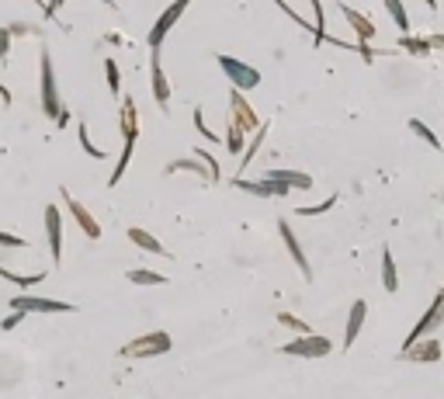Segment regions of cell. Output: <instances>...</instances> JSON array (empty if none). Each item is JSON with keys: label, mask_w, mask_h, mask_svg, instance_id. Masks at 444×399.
I'll return each mask as SVG.
<instances>
[{"label": "cell", "mask_w": 444, "mask_h": 399, "mask_svg": "<svg viewBox=\"0 0 444 399\" xmlns=\"http://www.w3.org/2000/svg\"><path fill=\"white\" fill-rule=\"evenodd\" d=\"M365 316H368V302H365V299H358V302L351 306V316H347V330H344V351L358 341V333H361V326H365Z\"/></svg>", "instance_id": "cell-16"}, {"label": "cell", "mask_w": 444, "mask_h": 399, "mask_svg": "<svg viewBox=\"0 0 444 399\" xmlns=\"http://www.w3.org/2000/svg\"><path fill=\"white\" fill-rule=\"evenodd\" d=\"M105 80H108V90L118 98V94H122V73H118V63H115V59H105Z\"/></svg>", "instance_id": "cell-30"}, {"label": "cell", "mask_w": 444, "mask_h": 399, "mask_svg": "<svg viewBox=\"0 0 444 399\" xmlns=\"http://www.w3.org/2000/svg\"><path fill=\"white\" fill-rule=\"evenodd\" d=\"M177 170H191V174H198L202 181H209L212 185V170L205 160H195V157H184V160H170L167 163V174H177Z\"/></svg>", "instance_id": "cell-19"}, {"label": "cell", "mask_w": 444, "mask_h": 399, "mask_svg": "<svg viewBox=\"0 0 444 399\" xmlns=\"http://www.w3.org/2000/svg\"><path fill=\"white\" fill-rule=\"evenodd\" d=\"M278 323H282V326H288V330H291V333H299V337H306V333H313V330H309V323H306V319L291 316V313H278Z\"/></svg>", "instance_id": "cell-31"}, {"label": "cell", "mask_w": 444, "mask_h": 399, "mask_svg": "<svg viewBox=\"0 0 444 399\" xmlns=\"http://www.w3.org/2000/svg\"><path fill=\"white\" fill-rule=\"evenodd\" d=\"M77 139H80V146H83V153H87V157H94V160H105L108 157L101 146H94V142H91V133H87V125H83V122L77 125Z\"/></svg>", "instance_id": "cell-28"}, {"label": "cell", "mask_w": 444, "mask_h": 399, "mask_svg": "<svg viewBox=\"0 0 444 399\" xmlns=\"http://www.w3.org/2000/svg\"><path fill=\"white\" fill-rule=\"evenodd\" d=\"M219 70L229 77L236 90H254V87H261V73L250 66V63H239L233 56H219Z\"/></svg>", "instance_id": "cell-3"}, {"label": "cell", "mask_w": 444, "mask_h": 399, "mask_svg": "<svg viewBox=\"0 0 444 399\" xmlns=\"http://www.w3.org/2000/svg\"><path fill=\"white\" fill-rule=\"evenodd\" d=\"M406 125H410V129H413V135H420V139H423V142H427L430 150H441V139L434 135V129H427V122H420V118H410Z\"/></svg>", "instance_id": "cell-27"}, {"label": "cell", "mask_w": 444, "mask_h": 399, "mask_svg": "<svg viewBox=\"0 0 444 399\" xmlns=\"http://www.w3.org/2000/svg\"><path fill=\"white\" fill-rule=\"evenodd\" d=\"M63 7H66V0H49V4H46V18H56Z\"/></svg>", "instance_id": "cell-39"}, {"label": "cell", "mask_w": 444, "mask_h": 399, "mask_svg": "<svg viewBox=\"0 0 444 399\" xmlns=\"http://www.w3.org/2000/svg\"><path fill=\"white\" fill-rule=\"evenodd\" d=\"M174 347L170 341V333H163V330H153V333H143V337H135L129 344H122V358H157V354H167Z\"/></svg>", "instance_id": "cell-2"}, {"label": "cell", "mask_w": 444, "mask_h": 399, "mask_svg": "<svg viewBox=\"0 0 444 399\" xmlns=\"http://www.w3.org/2000/svg\"><path fill=\"white\" fill-rule=\"evenodd\" d=\"M35 28L31 25H11V35H31Z\"/></svg>", "instance_id": "cell-41"}, {"label": "cell", "mask_w": 444, "mask_h": 399, "mask_svg": "<svg viewBox=\"0 0 444 399\" xmlns=\"http://www.w3.org/2000/svg\"><path fill=\"white\" fill-rule=\"evenodd\" d=\"M0 98H4V105H11V101H14V98H11V90H7L4 83H0Z\"/></svg>", "instance_id": "cell-44"}, {"label": "cell", "mask_w": 444, "mask_h": 399, "mask_svg": "<svg viewBox=\"0 0 444 399\" xmlns=\"http://www.w3.org/2000/svg\"><path fill=\"white\" fill-rule=\"evenodd\" d=\"M386 11H389L392 25L399 28V35H410V14H406V4L403 0H382Z\"/></svg>", "instance_id": "cell-21"}, {"label": "cell", "mask_w": 444, "mask_h": 399, "mask_svg": "<svg viewBox=\"0 0 444 399\" xmlns=\"http://www.w3.org/2000/svg\"><path fill=\"white\" fill-rule=\"evenodd\" d=\"M150 87H153L157 108L167 115V111H170V80H167L163 66H160V53H150Z\"/></svg>", "instance_id": "cell-11"}, {"label": "cell", "mask_w": 444, "mask_h": 399, "mask_svg": "<svg viewBox=\"0 0 444 399\" xmlns=\"http://www.w3.org/2000/svg\"><path fill=\"white\" fill-rule=\"evenodd\" d=\"M233 187H239V191H247V195H254V198H282V195H288L291 187L278 185V181H247V177H233Z\"/></svg>", "instance_id": "cell-13"}, {"label": "cell", "mask_w": 444, "mask_h": 399, "mask_svg": "<svg viewBox=\"0 0 444 399\" xmlns=\"http://www.w3.org/2000/svg\"><path fill=\"white\" fill-rule=\"evenodd\" d=\"M66 122H70V111H66V108H63V115H59V118H56V125H59V129H66Z\"/></svg>", "instance_id": "cell-43"}, {"label": "cell", "mask_w": 444, "mask_h": 399, "mask_svg": "<svg viewBox=\"0 0 444 399\" xmlns=\"http://www.w3.org/2000/svg\"><path fill=\"white\" fill-rule=\"evenodd\" d=\"M11 309H14V313H73L70 302L42 299V295H14V299H11Z\"/></svg>", "instance_id": "cell-7"}, {"label": "cell", "mask_w": 444, "mask_h": 399, "mask_svg": "<svg viewBox=\"0 0 444 399\" xmlns=\"http://www.w3.org/2000/svg\"><path fill=\"white\" fill-rule=\"evenodd\" d=\"M129 281H132V285H167V274H160V271H143V267H132V271H129Z\"/></svg>", "instance_id": "cell-24"}, {"label": "cell", "mask_w": 444, "mask_h": 399, "mask_svg": "<svg viewBox=\"0 0 444 399\" xmlns=\"http://www.w3.org/2000/svg\"><path fill=\"white\" fill-rule=\"evenodd\" d=\"M340 14H344V21L354 28V35H358V42H371L375 35H378V28H375V21H368V14H361V11H354L351 4H340Z\"/></svg>", "instance_id": "cell-14"}, {"label": "cell", "mask_w": 444, "mask_h": 399, "mask_svg": "<svg viewBox=\"0 0 444 399\" xmlns=\"http://www.w3.org/2000/svg\"><path fill=\"white\" fill-rule=\"evenodd\" d=\"M264 135H267V125H264L261 133H254V142H250V146H247V157L239 160V167H247V163H250V160L257 157V150H261V142H264Z\"/></svg>", "instance_id": "cell-33"}, {"label": "cell", "mask_w": 444, "mask_h": 399, "mask_svg": "<svg viewBox=\"0 0 444 399\" xmlns=\"http://www.w3.org/2000/svg\"><path fill=\"white\" fill-rule=\"evenodd\" d=\"M229 118H236L247 133H261L264 125H261V118H257V111L250 108V101L243 98V90H229Z\"/></svg>", "instance_id": "cell-10"}, {"label": "cell", "mask_w": 444, "mask_h": 399, "mask_svg": "<svg viewBox=\"0 0 444 399\" xmlns=\"http://www.w3.org/2000/svg\"><path fill=\"white\" fill-rule=\"evenodd\" d=\"M441 323H444V292H438V299H434V302H430V309L420 316V323L413 326V333L406 337V344H403V347H413L417 341H427V337H430Z\"/></svg>", "instance_id": "cell-6"}, {"label": "cell", "mask_w": 444, "mask_h": 399, "mask_svg": "<svg viewBox=\"0 0 444 399\" xmlns=\"http://www.w3.org/2000/svg\"><path fill=\"white\" fill-rule=\"evenodd\" d=\"M0 247H18V250H25V247H31L28 239L14 237V233H0Z\"/></svg>", "instance_id": "cell-38"}, {"label": "cell", "mask_w": 444, "mask_h": 399, "mask_svg": "<svg viewBox=\"0 0 444 399\" xmlns=\"http://www.w3.org/2000/svg\"><path fill=\"white\" fill-rule=\"evenodd\" d=\"M38 87H42V115L46 118H59L63 115V101H59V83H56L53 56L46 46H38Z\"/></svg>", "instance_id": "cell-1"}, {"label": "cell", "mask_w": 444, "mask_h": 399, "mask_svg": "<svg viewBox=\"0 0 444 399\" xmlns=\"http://www.w3.org/2000/svg\"><path fill=\"white\" fill-rule=\"evenodd\" d=\"M243 135H247V129H243V125H239V122H236V118H229V133H226V150H229V153H243Z\"/></svg>", "instance_id": "cell-25"}, {"label": "cell", "mask_w": 444, "mask_h": 399, "mask_svg": "<svg viewBox=\"0 0 444 399\" xmlns=\"http://www.w3.org/2000/svg\"><path fill=\"white\" fill-rule=\"evenodd\" d=\"M267 181H278V185H285V187H299V191H309V187H313V177L302 174V170H271Z\"/></svg>", "instance_id": "cell-18"}, {"label": "cell", "mask_w": 444, "mask_h": 399, "mask_svg": "<svg viewBox=\"0 0 444 399\" xmlns=\"http://www.w3.org/2000/svg\"><path fill=\"white\" fill-rule=\"evenodd\" d=\"M101 4H108V7H115V0H101Z\"/></svg>", "instance_id": "cell-46"}, {"label": "cell", "mask_w": 444, "mask_h": 399, "mask_svg": "<svg viewBox=\"0 0 444 399\" xmlns=\"http://www.w3.org/2000/svg\"><path fill=\"white\" fill-rule=\"evenodd\" d=\"M278 237H282V243H285V250L291 254L295 267L302 271V278H306V281H313V267H309V257H306V250H302L299 237L291 233V222H288V219H278Z\"/></svg>", "instance_id": "cell-9"}, {"label": "cell", "mask_w": 444, "mask_h": 399, "mask_svg": "<svg viewBox=\"0 0 444 399\" xmlns=\"http://www.w3.org/2000/svg\"><path fill=\"white\" fill-rule=\"evenodd\" d=\"M122 139L125 142H135L139 139V111H135V101L125 94L122 101Z\"/></svg>", "instance_id": "cell-17"}, {"label": "cell", "mask_w": 444, "mask_h": 399, "mask_svg": "<svg viewBox=\"0 0 444 399\" xmlns=\"http://www.w3.org/2000/svg\"><path fill=\"white\" fill-rule=\"evenodd\" d=\"M382 285H386V292L399 289V271H396V261H392L389 250H382Z\"/></svg>", "instance_id": "cell-23"}, {"label": "cell", "mask_w": 444, "mask_h": 399, "mask_svg": "<svg viewBox=\"0 0 444 399\" xmlns=\"http://www.w3.org/2000/svg\"><path fill=\"white\" fill-rule=\"evenodd\" d=\"M396 358L399 361H438L441 358V344L434 337H427V341H417L413 347H403Z\"/></svg>", "instance_id": "cell-15"}, {"label": "cell", "mask_w": 444, "mask_h": 399, "mask_svg": "<svg viewBox=\"0 0 444 399\" xmlns=\"http://www.w3.org/2000/svg\"><path fill=\"white\" fill-rule=\"evenodd\" d=\"M21 319H25V313H11V316L4 319V323H0V326H4V330H14V326H18V323H21Z\"/></svg>", "instance_id": "cell-40"}, {"label": "cell", "mask_w": 444, "mask_h": 399, "mask_svg": "<svg viewBox=\"0 0 444 399\" xmlns=\"http://www.w3.org/2000/svg\"><path fill=\"white\" fill-rule=\"evenodd\" d=\"M11 25L7 28H0V63H7V56H11Z\"/></svg>", "instance_id": "cell-37"}, {"label": "cell", "mask_w": 444, "mask_h": 399, "mask_svg": "<svg viewBox=\"0 0 444 399\" xmlns=\"http://www.w3.org/2000/svg\"><path fill=\"white\" fill-rule=\"evenodd\" d=\"M330 351H334V344L323 333H306V337H295L282 347V354H288V358H326Z\"/></svg>", "instance_id": "cell-4"}, {"label": "cell", "mask_w": 444, "mask_h": 399, "mask_svg": "<svg viewBox=\"0 0 444 399\" xmlns=\"http://www.w3.org/2000/svg\"><path fill=\"white\" fill-rule=\"evenodd\" d=\"M399 46H403V53H410V56H430V42H427V38L399 35Z\"/></svg>", "instance_id": "cell-26"}, {"label": "cell", "mask_w": 444, "mask_h": 399, "mask_svg": "<svg viewBox=\"0 0 444 399\" xmlns=\"http://www.w3.org/2000/svg\"><path fill=\"white\" fill-rule=\"evenodd\" d=\"M191 157H198V160H205V163H209V170H212V185H215V181L222 177V174H219V163H215V157H209V150H195Z\"/></svg>", "instance_id": "cell-36"}, {"label": "cell", "mask_w": 444, "mask_h": 399, "mask_svg": "<svg viewBox=\"0 0 444 399\" xmlns=\"http://www.w3.org/2000/svg\"><path fill=\"white\" fill-rule=\"evenodd\" d=\"M0 278L14 281L18 289H35L38 281H46V271H38V274H18V271H11V267H4V264H0Z\"/></svg>", "instance_id": "cell-22"}, {"label": "cell", "mask_w": 444, "mask_h": 399, "mask_svg": "<svg viewBox=\"0 0 444 399\" xmlns=\"http://www.w3.org/2000/svg\"><path fill=\"white\" fill-rule=\"evenodd\" d=\"M427 42H430V49H444V35H427Z\"/></svg>", "instance_id": "cell-42"}, {"label": "cell", "mask_w": 444, "mask_h": 399, "mask_svg": "<svg viewBox=\"0 0 444 399\" xmlns=\"http://www.w3.org/2000/svg\"><path fill=\"white\" fill-rule=\"evenodd\" d=\"M59 198H63V205H66V212L73 215V222L80 226V233L91 239H101V222L94 219V215L87 212V205L83 202H77L73 195H70V187H59Z\"/></svg>", "instance_id": "cell-5"}, {"label": "cell", "mask_w": 444, "mask_h": 399, "mask_svg": "<svg viewBox=\"0 0 444 399\" xmlns=\"http://www.w3.org/2000/svg\"><path fill=\"white\" fill-rule=\"evenodd\" d=\"M129 239L139 247V250H146V254H157V257H167V247L160 243L153 233H146V229H139V226H132L129 229Z\"/></svg>", "instance_id": "cell-20"}, {"label": "cell", "mask_w": 444, "mask_h": 399, "mask_svg": "<svg viewBox=\"0 0 444 399\" xmlns=\"http://www.w3.org/2000/svg\"><path fill=\"white\" fill-rule=\"evenodd\" d=\"M423 4H427V7H430V11H438V0H423Z\"/></svg>", "instance_id": "cell-45"}, {"label": "cell", "mask_w": 444, "mask_h": 399, "mask_svg": "<svg viewBox=\"0 0 444 399\" xmlns=\"http://www.w3.org/2000/svg\"><path fill=\"white\" fill-rule=\"evenodd\" d=\"M187 4H191V0H174V4H170V7H167V11L157 18V25H153V31H150V53H160V46H163L167 31L177 25V18L187 11Z\"/></svg>", "instance_id": "cell-8"}, {"label": "cell", "mask_w": 444, "mask_h": 399, "mask_svg": "<svg viewBox=\"0 0 444 399\" xmlns=\"http://www.w3.org/2000/svg\"><path fill=\"white\" fill-rule=\"evenodd\" d=\"M441 292H444V289H441Z\"/></svg>", "instance_id": "cell-47"}, {"label": "cell", "mask_w": 444, "mask_h": 399, "mask_svg": "<svg viewBox=\"0 0 444 399\" xmlns=\"http://www.w3.org/2000/svg\"><path fill=\"white\" fill-rule=\"evenodd\" d=\"M42 219H46V237H49V254H53V261L59 264V261H63V212H59L56 205H49Z\"/></svg>", "instance_id": "cell-12"}, {"label": "cell", "mask_w": 444, "mask_h": 399, "mask_svg": "<svg viewBox=\"0 0 444 399\" xmlns=\"http://www.w3.org/2000/svg\"><path fill=\"white\" fill-rule=\"evenodd\" d=\"M195 129H198V133L205 135L209 142H219V135H215V133H209V125H205V111H202V108H195Z\"/></svg>", "instance_id": "cell-34"}, {"label": "cell", "mask_w": 444, "mask_h": 399, "mask_svg": "<svg viewBox=\"0 0 444 399\" xmlns=\"http://www.w3.org/2000/svg\"><path fill=\"white\" fill-rule=\"evenodd\" d=\"M274 4H278V11H285V14H288V18H291V21H295V25H302V28H306V31H313V25H309L306 18H299L291 4H285V0H274Z\"/></svg>", "instance_id": "cell-35"}, {"label": "cell", "mask_w": 444, "mask_h": 399, "mask_svg": "<svg viewBox=\"0 0 444 399\" xmlns=\"http://www.w3.org/2000/svg\"><path fill=\"white\" fill-rule=\"evenodd\" d=\"M309 4H313V14H316L313 38H316V46H319V42H326V35H330V31H326V18H323V4H319V0H309Z\"/></svg>", "instance_id": "cell-29"}, {"label": "cell", "mask_w": 444, "mask_h": 399, "mask_svg": "<svg viewBox=\"0 0 444 399\" xmlns=\"http://www.w3.org/2000/svg\"><path fill=\"white\" fill-rule=\"evenodd\" d=\"M337 202H340L337 195H330V198H323L319 205H302V209H295V215H323V212H330Z\"/></svg>", "instance_id": "cell-32"}]
</instances>
